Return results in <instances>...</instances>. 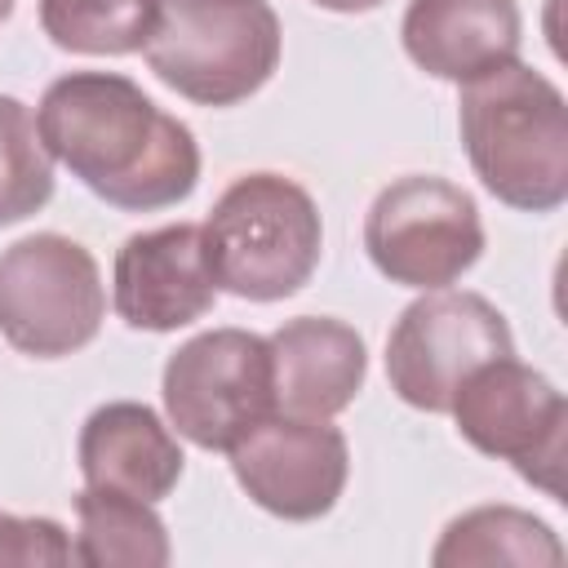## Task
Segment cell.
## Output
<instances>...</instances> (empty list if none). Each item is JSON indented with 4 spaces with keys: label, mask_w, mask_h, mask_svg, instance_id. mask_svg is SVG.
Here are the masks:
<instances>
[{
    "label": "cell",
    "mask_w": 568,
    "mask_h": 568,
    "mask_svg": "<svg viewBox=\"0 0 568 568\" xmlns=\"http://www.w3.org/2000/svg\"><path fill=\"white\" fill-rule=\"evenodd\" d=\"M36 129L71 178L124 213L182 204L200 182L195 133L115 71L58 75L40 98Z\"/></svg>",
    "instance_id": "1"
},
{
    "label": "cell",
    "mask_w": 568,
    "mask_h": 568,
    "mask_svg": "<svg viewBox=\"0 0 568 568\" xmlns=\"http://www.w3.org/2000/svg\"><path fill=\"white\" fill-rule=\"evenodd\" d=\"M457 129L475 178L519 213H555L568 200V106L537 67L506 62L462 84Z\"/></svg>",
    "instance_id": "2"
},
{
    "label": "cell",
    "mask_w": 568,
    "mask_h": 568,
    "mask_svg": "<svg viewBox=\"0 0 568 568\" xmlns=\"http://www.w3.org/2000/svg\"><path fill=\"white\" fill-rule=\"evenodd\" d=\"M217 288L244 302L293 297L320 266L324 222L306 186L284 173L235 178L200 226Z\"/></svg>",
    "instance_id": "3"
},
{
    "label": "cell",
    "mask_w": 568,
    "mask_h": 568,
    "mask_svg": "<svg viewBox=\"0 0 568 568\" xmlns=\"http://www.w3.org/2000/svg\"><path fill=\"white\" fill-rule=\"evenodd\" d=\"M284 31L271 0H160L146 67L186 102L235 106L280 67Z\"/></svg>",
    "instance_id": "4"
},
{
    "label": "cell",
    "mask_w": 568,
    "mask_h": 568,
    "mask_svg": "<svg viewBox=\"0 0 568 568\" xmlns=\"http://www.w3.org/2000/svg\"><path fill=\"white\" fill-rule=\"evenodd\" d=\"M106 315L93 253L58 231H36L0 253V333L31 359L84 351Z\"/></svg>",
    "instance_id": "5"
},
{
    "label": "cell",
    "mask_w": 568,
    "mask_h": 568,
    "mask_svg": "<svg viewBox=\"0 0 568 568\" xmlns=\"http://www.w3.org/2000/svg\"><path fill=\"white\" fill-rule=\"evenodd\" d=\"M160 395L182 439L204 453H231L275 413L271 346L248 328L195 333L169 355Z\"/></svg>",
    "instance_id": "6"
},
{
    "label": "cell",
    "mask_w": 568,
    "mask_h": 568,
    "mask_svg": "<svg viewBox=\"0 0 568 568\" xmlns=\"http://www.w3.org/2000/svg\"><path fill=\"white\" fill-rule=\"evenodd\" d=\"M368 262L404 288H448L484 253V222L470 200L448 178L408 173L377 191L364 213Z\"/></svg>",
    "instance_id": "7"
},
{
    "label": "cell",
    "mask_w": 568,
    "mask_h": 568,
    "mask_svg": "<svg viewBox=\"0 0 568 568\" xmlns=\"http://www.w3.org/2000/svg\"><path fill=\"white\" fill-rule=\"evenodd\" d=\"M448 413L470 448L510 462L546 497H564L568 404L546 373L515 355L488 359L457 386Z\"/></svg>",
    "instance_id": "8"
},
{
    "label": "cell",
    "mask_w": 568,
    "mask_h": 568,
    "mask_svg": "<svg viewBox=\"0 0 568 568\" xmlns=\"http://www.w3.org/2000/svg\"><path fill=\"white\" fill-rule=\"evenodd\" d=\"M501 355H515V337L488 297L426 288L399 311L386 337V382L408 408L448 413L457 386Z\"/></svg>",
    "instance_id": "9"
},
{
    "label": "cell",
    "mask_w": 568,
    "mask_h": 568,
    "mask_svg": "<svg viewBox=\"0 0 568 568\" xmlns=\"http://www.w3.org/2000/svg\"><path fill=\"white\" fill-rule=\"evenodd\" d=\"M231 475L266 515L306 524L337 506L351 475V448L328 422L271 413L231 448Z\"/></svg>",
    "instance_id": "10"
},
{
    "label": "cell",
    "mask_w": 568,
    "mask_h": 568,
    "mask_svg": "<svg viewBox=\"0 0 568 568\" xmlns=\"http://www.w3.org/2000/svg\"><path fill=\"white\" fill-rule=\"evenodd\" d=\"M111 302L138 333H178L204 320L217 302V284L204 262L200 226L173 222L129 235L111 266Z\"/></svg>",
    "instance_id": "11"
},
{
    "label": "cell",
    "mask_w": 568,
    "mask_h": 568,
    "mask_svg": "<svg viewBox=\"0 0 568 568\" xmlns=\"http://www.w3.org/2000/svg\"><path fill=\"white\" fill-rule=\"evenodd\" d=\"M271 373H275V413L328 422L355 404L368 377L364 337L333 315H297L280 324L271 337Z\"/></svg>",
    "instance_id": "12"
},
{
    "label": "cell",
    "mask_w": 568,
    "mask_h": 568,
    "mask_svg": "<svg viewBox=\"0 0 568 568\" xmlns=\"http://www.w3.org/2000/svg\"><path fill=\"white\" fill-rule=\"evenodd\" d=\"M399 40L426 75L470 84L506 62H519V0H408Z\"/></svg>",
    "instance_id": "13"
},
{
    "label": "cell",
    "mask_w": 568,
    "mask_h": 568,
    "mask_svg": "<svg viewBox=\"0 0 568 568\" xmlns=\"http://www.w3.org/2000/svg\"><path fill=\"white\" fill-rule=\"evenodd\" d=\"M75 462L84 484L115 488L142 501H164L178 488L186 466L178 435L160 422L155 408L138 399L98 404L80 426Z\"/></svg>",
    "instance_id": "14"
},
{
    "label": "cell",
    "mask_w": 568,
    "mask_h": 568,
    "mask_svg": "<svg viewBox=\"0 0 568 568\" xmlns=\"http://www.w3.org/2000/svg\"><path fill=\"white\" fill-rule=\"evenodd\" d=\"M80 564L93 568H164L173 559L169 528L155 515V501L115 493V488H93L84 484L75 493V541H71Z\"/></svg>",
    "instance_id": "15"
},
{
    "label": "cell",
    "mask_w": 568,
    "mask_h": 568,
    "mask_svg": "<svg viewBox=\"0 0 568 568\" xmlns=\"http://www.w3.org/2000/svg\"><path fill=\"white\" fill-rule=\"evenodd\" d=\"M430 564H564V546L550 532L546 519L519 510V506H475L439 532Z\"/></svg>",
    "instance_id": "16"
},
{
    "label": "cell",
    "mask_w": 568,
    "mask_h": 568,
    "mask_svg": "<svg viewBox=\"0 0 568 568\" xmlns=\"http://www.w3.org/2000/svg\"><path fill=\"white\" fill-rule=\"evenodd\" d=\"M160 0H40L44 36L67 53L120 58L146 49Z\"/></svg>",
    "instance_id": "17"
},
{
    "label": "cell",
    "mask_w": 568,
    "mask_h": 568,
    "mask_svg": "<svg viewBox=\"0 0 568 568\" xmlns=\"http://www.w3.org/2000/svg\"><path fill=\"white\" fill-rule=\"evenodd\" d=\"M53 200V155L27 102L0 93V226L40 213Z\"/></svg>",
    "instance_id": "18"
},
{
    "label": "cell",
    "mask_w": 568,
    "mask_h": 568,
    "mask_svg": "<svg viewBox=\"0 0 568 568\" xmlns=\"http://www.w3.org/2000/svg\"><path fill=\"white\" fill-rule=\"evenodd\" d=\"M71 537L49 515H9L0 510V564L40 568V564H71Z\"/></svg>",
    "instance_id": "19"
},
{
    "label": "cell",
    "mask_w": 568,
    "mask_h": 568,
    "mask_svg": "<svg viewBox=\"0 0 568 568\" xmlns=\"http://www.w3.org/2000/svg\"><path fill=\"white\" fill-rule=\"evenodd\" d=\"M311 4H320L328 13H368V9H377L386 0H311Z\"/></svg>",
    "instance_id": "20"
},
{
    "label": "cell",
    "mask_w": 568,
    "mask_h": 568,
    "mask_svg": "<svg viewBox=\"0 0 568 568\" xmlns=\"http://www.w3.org/2000/svg\"><path fill=\"white\" fill-rule=\"evenodd\" d=\"M9 13H13V0H0V22H4Z\"/></svg>",
    "instance_id": "21"
}]
</instances>
